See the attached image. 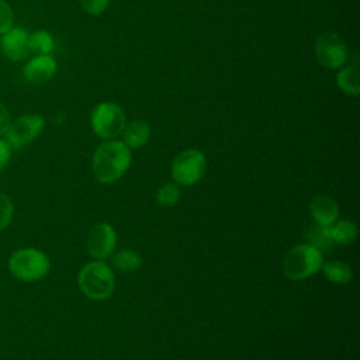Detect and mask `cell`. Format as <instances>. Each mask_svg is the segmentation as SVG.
<instances>
[{"label": "cell", "mask_w": 360, "mask_h": 360, "mask_svg": "<svg viewBox=\"0 0 360 360\" xmlns=\"http://www.w3.org/2000/svg\"><path fill=\"white\" fill-rule=\"evenodd\" d=\"M132 162L131 149L118 139H107L101 142L91 159V170L94 177L103 183H114L129 169Z\"/></svg>", "instance_id": "1"}, {"label": "cell", "mask_w": 360, "mask_h": 360, "mask_svg": "<svg viewBox=\"0 0 360 360\" xmlns=\"http://www.w3.org/2000/svg\"><path fill=\"white\" fill-rule=\"evenodd\" d=\"M77 284L87 298L103 301L112 294L115 278L107 263L103 260H93L86 263L79 271Z\"/></svg>", "instance_id": "2"}, {"label": "cell", "mask_w": 360, "mask_h": 360, "mask_svg": "<svg viewBox=\"0 0 360 360\" xmlns=\"http://www.w3.org/2000/svg\"><path fill=\"white\" fill-rule=\"evenodd\" d=\"M10 273L25 283L42 280L51 270V260L45 252L35 248H22L8 257Z\"/></svg>", "instance_id": "3"}, {"label": "cell", "mask_w": 360, "mask_h": 360, "mask_svg": "<svg viewBox=\"0 0 360 360\" xmlns=\"http://www.w3.org/2000/svg\"><path fill=\"white\" fill-rule=\"evenodd\" d=\"M323 263V253L311 246L301 243L291 248L283 259V271L291 280L309 278L321 270Z\"/></svg>", "instance_id": "4"}, {"label": "cell", "mask_w": 360, "mask_h": 360, "mask_svg": "<svg viewBox=\"0 0 360 360\" xmlns=\"http://www.w3.org/2000/svg\"><path fill=\"white\" fill-rule=\"evenodd\" d=\"M127 124L124 110L112 101L98 103L90 114V125L93 132L103 139H115L121 135Z\"/></svg>", "instance_id": "5"}, {"label": "cell", "mask_w": 360, "mask_h": 360, "mask_svg": "<svg viewBox=\"0 0 360 360\" xmlns=\"http://www.w3.org/2000/svg\"><path fill=\"white\" fill-rule=\"evenodd\" d=\"M207 159L198 149H184L172 163V177L177 186H193L205 173Z\"/></svg>", "instance_id": "6"}, {"label": "cell", "mask_w": 360, "mask_h": 360, "mask_svg": "<svg viewBox=\"0 0 360 360\" xmlns=\"http://www.w3.org/2000/svg\"><path fill=\"white\" fill-rule=\"evenodd\" d=\"M315 56L321 66L335 70L347 62L349 49L339 34L325 31L315 41Z\"/></svg>", "instance_id": "7"}, {"label": "cell", "mask_w": 360, "mask_h": 360, "mask_svg": "<svg viewBox=\"0 0 360 360\" xmlns=\"http://www.w3.org/2000/svg\"><path fill=\"white\" fill-rule=\"evenodd\" d=\"M45 127V120L38 114H27L18 117L15 121L10 122L6 131V141L14 149H21L31 143Z\"/></svg>", "instance_id": "8"}, {"label": "cell", "mask_w": 360, "mask_h": 360, "mask_svg": "<svg viewBox=\"0 0 360 360\" xmlns=\"http://www.w3.org/2000/svg\"><path fill=\"white\" fill-rule=\"evenodd\" d=\"M117 243L115 229L107 224L100 222L96 224L87 233L86 249L87 253L96 260H104L114 253Z\"/></svg>", "instance_id": "9"}, {"label": "cell", "mask_w": 360, "mask_h": 360, "mask_svg": "<svg viewBox=\"0 0 360 360\" xmlns=\"http://www.w3.org/2000/svg\"><path fill=\"white\" fill-rule=\"evenodd\" d=\"M1 51L10 60H21L30 53L28 49V34L24 28H10L3 34L0 41Z\"/></svg>", "instance_id": "10"}, {"label": "cell", "mask_w": 360, "mask_h": 360, "mask_svg": "<svg viewBox=\"0 0 360 360\" xmlns=\"http://www.w3.org/2000/svg\"><path fill=\"white\" fill-rule=\"evenodd\" d=\"M56 73V62L52 56L37 55L24 68V76L28 83L44 84Z\"/></svg>", "instance_id": "11"}, {"label": "cell", "mask_w": 360, "mask_h": 360, "mask_svg": "<svg viewBox=\"0 0 360 360\" xmlns=\"http://www.w3.org/2000/svg\"><path fill=\"white\" fill-rule=\"evenodd\" d=\"M309 214L315 224L330 226L339 218V205L332 197L318 194L309 201Z\"/></svg>", "instance_id": "12"}, {"label": "cell", "mask_w": 360, "mask_h": 360, "mask_svg": "<svg viewBox=\"0 0 360 360\" xmlns=\"http://www.w3.org/2000/svg\"><path fill=\"white\" fill-rule=\"evenodd\" d=\"M121 135L122 142L129 149H136L148 143L150 138V127L145 120H132L125 124Z\"/></svg>", "instance_id": "13"}, {"label": "cell", "mask_w": 360, "mask_h": 360, "mask_svg": "<svg viewBox=\"0 0 360 360\" xmlns=\"http://www.w3.org/2000/svg\"><path fill=\"white\" fill-rule=\"evenodd\" d=\"M336 84L339 89L352 97L360 94V73L356 65H347L339 68L336 73Z\"/></svg>", "instance_id": "14"}, {"label": "cell", "mask_w": 360, "mask_h": 360, "mask_svg": "<svg viewBox=\"0 0 360 360\" xmlns=\"http://www.w3.org/2000/svg\"><path fill=\"white\" fill-rule=\"evenodd\" d=\"M307 239H308V243L315 249H318L321 253L329 252L335 246V242L330 235V226H326V225H319V224L311 225L307 232Z\"/></svg>", "instance_id": "15"}, {"label": "cell", "mask_w": 360, "mask_h": 360, "mask_svg": "<svg viewBox=\"0 0 360 360\" xmlns=\"http://www.w3.org/2000/svg\"><path fill=\"white\" fill-rule=\"evenodd\" d=\"M321 270L323 271L325 277L336 284H346L353 277L352 267L340 260H329L323 262L321 266Z\"/></svg>", "instance_id": "16"}, {"label": "cell", "mask_w": 360, "mask_h": 360, "mask_svg": "<svg viewBox=\"0 0 360 360\" xmlns=\"http://www.w3.org/2000/svg\"><path fill=\"white\" fill-rule=\"evenodd\" d=\"M330 235L335 245H350L357 238V225L350 219H338L330 225Z\"/></svg>", "instance_id": "17"}, {"label": "cell", "mask_w": 360, "mask_h": 360, "mask_svg": "<svg viewBox=\"0 0 360 360\" xmlns=\"http://www.w3.org/2000/svg\"><path fill=\"white\" fill-rule=\"evenodd\" d=\"M111 264H112V267H115L120 271L131 273L141 267L142 257L138 252H135L132 249H122V250L112 253Z\"/></svg>", "instance_id": "18"}, {"label": "cell", "mask_w": 360, "mask_h": 360, "mask_svg": "<svg viewBox=\"0 0 360 360\" xmlns=\"http://www.w3.org/2000/svg\"><path fill=\"white\" fill-rule=\"evenodd\" d=\"M28 49L37 55H48L53 49V38L48 31H35L28 35Z\"/></svg>", "instance_id": "19"}, {"label": "cell", "mask_w": 360, "mask_h": 360, "mask_svg": "<svg viewBox=\"0 0 360 360\" xmlns=\"http://www.w3.org/2000/svg\"><path fill=\"white\" fill-rule=\"evenodd\" d=\"M180 200V190L174 183H165L156 191V202L160 207L170 208Z\"/></svg>", "instance_id": "20"}, {"label": "cell", "mask_w": 360, "mask_h": 360, "mask_svg": "<svg viewBox=\"0 0 360 360\" xmlns=\"http://www.w3.org/2000/svg\"><path fill=\"white\" fill-rule=\"evenodd\" d=\"M13 214H14V205L11 198L6 194L0 191V231L6 229L11 219H13Z\"/></svg>", "instance_id": "21"}, {"label": "cell", "mask_w": 360, "mask_h": 360, "mask_svg": "<svg viewBox=\"0 0 360 360\" xmlns=\"http://www.w3.org/2000/svg\"><path fill=\"white\" fill-rule=\"evenodd\" d=\"M79 3L83 11L90 15H100L110 6V0H79Z\"/></svg>", "instance_id": "22"}, {"label": "cell", "mask_w": 360, "mask_h": 360, "mask_svg": "<svg viewBox=\"0 0 360 360\" xmlns=\"http://www.w3.org/2000/svg\"><path fill=\"white\" fill-rule=\"evenodd\" d=\"M14 21V14L11 7L4 1L0 0V34H6Z\"/></svg>", "instance_id": "23"}, {"label": "cell", "mask_w": 360, "mask_h": 360, "mask_svg": "<svg viewBox=\"0 0 360 360\" xmlns=\"http://www.w3.org/2000/svg\"><path fill=\"white\" fill-rule=\"evenodd\" d=\"M11 146L6 139H0V172L7 167L11 159Z\"/></svg>", "instance_id": "24"}, {"label": "cell", "mask_w": 360, "mask_h": 360, "mask_svg": "<svg viewBox=\"0 0 360 360\" xmlns=\"http://www.w3.org/2000/svg\"><path fill=\"white\" fill-rule=\"evenodd\" d=\"M10 115L8 111L6 108V105L3 103H0V136L6 134L8 125H10Z\"/></svg>", "instance_id": "25"}]
</instances>
